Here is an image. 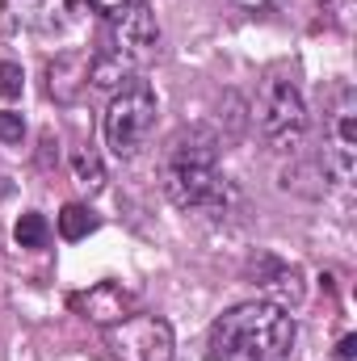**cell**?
Instances as JSON below:
<instances>
[{"instance_id":"1","label":"cell","mask_w":357,"mask_h":361,"mask_svg":"<svg viewBox=\"0 0 357 361\" xmlns=\"http://www.w3.org/2000/svg\"><path fill=\"white\" fill-rule=\"evenodd\" d=\"M294 315L269 298L240 302L223 311L210 328V357L214 361H290L294 349Z\"/></svg>"},{"instance_id":"2","label":"cell","mask_w":357,"mask_h":361,"mask_svg":"<svg viewBox=\"0 0 357 361\" xmlns=\"http://www.w3.org/2000/svg\"><path fill=\"white\" fill-rule=\"evenodd\" d=\"M164 193L181 210H223L227 180L219 177V135L206 126H189L164 152Z\"/></svg>"},{"instance_id":"3","label":"cell","mask_w":357,"mask_h":361,"mask_svg":"<svg viewBox=\"0 0 357 361\" xmlns=\"http://www.w3.org/2000/svg\"><path fill=\"white\" fill-rule=\"evenodd\" d=\"M156 92L147 80H131L105 109V143L118 160H135L156 130Z\"/></svg>"},{"instance_id":"4","label":"cell","mask_w":357,"mask_h":361,"mask_svg":"<svg viewBox=\"0 0 357 361\" xmlns=\"http://www.w3.org/2000/svg\"><path fill=\"white\" fill-rule=\"evenodd\" d=\"M257 126L273 152H294L307 135V105L294 80H265L257 97Z\"/></svg>"},{"instance_id":"5","label":"cell","mask_w":357,"mask_h":361,"mask_svg":"<svg viewBox=\"0 0 357 361\" xmlns=\"http://www.w3.org/2000/svg\"><path fill=\"white\" fill-rule=\"evenodd\" d=\"M105 345L118 361H173V328L160 315H126L105 328Z\"/></svg>"},{"instance_id":"6","label":"cell","mask_w":357,"mask_h":361,"mask_svg":"<svg viewBox=\"0 0 357 361\" xmlns=\"http://www.w3.org/2000/svg\"><path fill=\"white\" fill-rule=\"evenodd\" d=\"M156 47H160V21H156L147 0H135L122 17H114V34H109L105 55L122 59L126 68H139L156 55Z\"/></svg>"},{"instance_id":"7","label":"cell","mask_w":357,"mask_h":361,"mask_svg":"<svg viewBox=\"0 0 357 361\" xmlns=\"http://www.w3.org/2000/svg\"><path fill=\"white\" fill-rule=\"evenodd\" d=\"M357 164V101L353 92L345 89L337 97L332 114H328V169L337 173V180H353Z\"/></svg>"},{"instance_id":"8","label":"cell","mask_w":357,"mask_h":361,"mask_svg":"<svg viewBox=\"0 0 357 361\" xmlns=\"http://www.w3.org/2000/svg\"><path fill=\"white\" fill-rule=\"evenodd\" d=\"M72 307H76L85 319L101 324V328H109V324H118V319L131 315L135 298H131V290H122L118 281H97L92 290H85V294L72 298Z\"/></svg>"},{"instance_id":"9","label":"cell","mask_w":357,"mask_h":361,"mask_svg":"<svg viewBox=\"0 0 357 361\" xmlns=\"http://www.w3.org/2000/svg\"><path fill=\"white\" fill-rule=\"evenodd\" d=\"M89 55L85 51H68V55H59L51 68H47V80H51V97L59 101V105H76L85 89H89Z\"/></svg>"},{"instance_id":"10","label":"cell","mask_w":357,"mask_h":361,"mask_svg":"<svg viewBox=\"0 0 357 361\" xmlns=\"http://www.w3.org/2000/svg\"><path fill=\"white\" fill-rule=\"evenodd\" d=\"M97 227H101V219L92 214L89 206H80V202H68V206L59 210V235H63V240H72V244H76V240H85V235H92Z\"/></svg>"},{"instance_id":"11","label":"cell","mask_w":357,"mask_h":361,"mask_svg":"<svg viewBox=\"0 0 357 361\" xmlns=\"http://www.w3.org/2000/svg\"><path fill=\"white\" fill-rule=\"evenodd\" d=\"M265 290L273 294V302L277 307H294V302H303V273L294 269V265H277V277L265 281Z\"/></svg>"},{"instance_id":"12","label":"cell","mask_w":357,"mask_h":361,"mask_svg":"<svg viewBox=\"0 0 357 361\" xmlns=\"http://www.w3.org/2000/svg\"><path fill=\"white\" fill-rule=\"evenodd\" d=\"M47 235H51V227H47V219L42 214H21L17 219V227H13V240L21 244V248H47Z\"/></svg>"},{"instance_id":"13","label":"cell","mask_w":357,"mask_h":361,"mask_svg":"<svg viewBox=\"0 0 357 361\" xmlns=\"http://www.w3.org/2000/svg\"><path fill=\"white\" fill-rule=\"evenodd\" d=\"M72 169H76V177L85 180L89 189H101V185H105V169H101V160H97L92 147H80V152L72 156Z\"/></svg>"},{"instance_id":"14","label":"cell","mask_w":357,"mask_h":361,"mask_svg":"<svg viewBox=\"0 0 357 361\" xmlns=\"http://www.w3.org/2000/svg\"><path fill=\"white\" fill-rule=\"evenodd\" d=\"M21 89H25V72L17 68V63H0V97H21Z\"/></svg>"},{"instance_id":"15","label":"cell","mask_w":357,"mask_h":361,"mask_svg":"<svg viewBox=\"0 0 357 361\" xmlns=\"http://www.w3.org/2000/svg\"><path fill=\"white\" fill-rule=\"evenodd\" d=\"M21 135H25V118L4 109L0 114V143H21Z\"/></svg>"},{"instance_id":"16","label":"cell","mask_w":357,"mask_h":361,"mask_svg":"<svg viewBox=\"0 0 357 361\" xmlns=\"http://www.w3.org/2000/svg\"><path fill=\"white\" fill-rule=\"evenodd\" d=\"M85 4H89L97 17H109V21H114V17H122L135 0H85Z\"/></svg>"},{"instance_id":"17","label":"cell","mask_w":357,"mask_h":361,"mask_svg":"<svg viewBox=\"0 0 357 361\" xmlns=\"http://www.w3.org/2000/svg\"><path fill=\"white\" fill-rule=\"evenodd\" d=\"M337 361H357V336H341V345H337Z\"/></svg>"},{"instance_id":"18","label":"cell","mask_w":357,"mask_h":361,"mask_svg":"<svg viewBox=\"0 0 357 361\" xmlns=\"http://www.w3.org/2000/svg\"><path fill=\"white\" fill-rule=\"evenodd\" d=\"M236 4H244V8H269V4H277V0H236Z\"/></svg>"}]
</instances>
